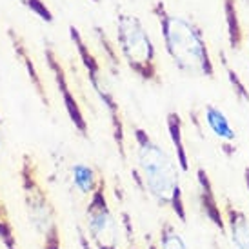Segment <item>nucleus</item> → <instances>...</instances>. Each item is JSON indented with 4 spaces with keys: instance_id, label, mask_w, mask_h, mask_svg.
Segmentation results:
<instances>
[{
    "instance_id": "1",
    "label": "nucleus",
    "mask_w": 249,
    "mask_h": 249,
    "mask_svg": "<svg viewBox=\"0 0 249 249\" xmlns=\"http://www.w3.org/2000/svg\"><path fill=\"white\" fill-rule=\"evenodd\" d=\"M131 137L135 142V180L142 191L149 195L157 206L169 208L180 224L187 222V208L180 184V167L175 159L160 145L144 127L133 124Z\"/></svg>"
},
{
    "instance_id": "2",
    "label": "nucleus",
    "mask_w": 249,
    "mask_h": 249,
    "mask_svg": "<svg viewBox=\"0 0 249 249\" xmlns=\"http://www.w3.org/2000/svg\"><path fill=\"white\" fill-rule=\"evenodd\" d=\"M149 11L159 24L164 49L175 68L187 76L214 80V62L204 31L191 18L171 11L164 0H155Z\"/></svg>"
},
{
    "instance_id": "3",
    "label": "nucleus",
    "mask_w": 249,
    "mask_h": 249,
    "mask_svg": "<svg viewBox=\"0 0 249 249\" xmlns=\"http://www.w3.org/2000/svg\"><path fill=\"white\" fill-rule=\"evenodd\" d=\"M20 186L29 226L42 240V249H62L55 206L49 198L48 189L42 186L35 160L29 153L22 155Z\"/></svg>"
},
{
    "instance_id": "4",
    "label": "nucleus",
    "mask_w": 249,
    "mask_h": 249,
    "mask_svg": "<svg viewBox=\"0 0 249 249\" xmlns=\"http://www.w3.org/2000/svg\"><path fill=\"white\" fill-rule=\"evenodd\" d=\"M115 31L122 60L129 71L144 84L162 86L164 80L159 70L157 49L142 20L131 13L118 11L115 17Z\"/></svg>"
},
{
    "instance_id": "5",
    "label": "nucleus",
    "mask_w": 249,
    "mask_h": 249,
    "mask_svg": "<svg viewBox=\"0 0 249 249\" xmlns=\"http://www.w3.org/2000/svg\"><path fill=\"white\" fill-rule=\"evenodd\" d=\"M70 38L73 42V48L76 49V55L82 62L88 80L93 93L97 95V98L102 102L106 113L109 117V125L111 133H113V140L117 145L118 153L122 162L127 160V153H125V131H124V120H122V113H120V104H118L117 91L115 86L111 82L107 71L104 70V66L100 64V60L97 58V55L93 53V49L88 46V42L84 38V35L80 33V29L70 24Z\"/></svg>"
},
{
    "instance_id": "6",
    "label": "nucleus",
    "mask_w": 249,
    "mask_h": 249,
    "mask_svg": "<svg viewBox=\"0 0 249 249\" xmlns=\"http://www.w3.org/2000/svg\"><path fill=\"white\" fill-rule=\"evenodd\" d=\"M86 231L97 249H120V228L107 200L106 180H102V184L88 200Z\"/></svg>"
},
{
    "instance_id": "7",
    "label": "nucleus",
    "mask_w": 249,
    "mask_h": 249,
    "mask_svg": "<svg viewBox=\"0 0 249 249\" xmlns=\"http://www.w3.org/2000/svg\"><path fill=\"white\" fill-rule=\"evenodd\" d=\"M44 56H46V64H48V70L51 71L53 75V80H55L56 88H58V93L62 97L64 102V109L70 117L71 124L75 125V129L82 137H88V122L84 118V113L80 109V106L76 102L75 93L71 91L70 80H68V75H66V70H64L62 62H60V56L56 53V49L51 46V44H46L44 48Z\"/></svg>"
},
{
    "instance_id": "8",
    "label": "nucleus",
    "mask_w": 249,
    "mask_h": 249,
    "mask_svg": "<svg viewBox=\"0 0 249 249\" xmlns=\"http://www.w3.org/2000/svg\"><path fill=\"white\" fill-rule=\"evenodd\" d=\"M196 196L200 204L202 213L206 214L211 224L226 235V220H224V209H220L216 193H214L213 182L209 178L208 171L204 167H196Z\"/></svg>"
},
{
    "instance_id": "9",
    "label": "nucleus",
    "mask_w": 249,
    "mask_h": 249,
    "mask_svg": "<svg viewBox=\"0 0 249 249\" xmlns=\"http://www.w3.org/2000/svg\"><path fill=\"white\" fill-rule=\"evenodd\" d=\"M226 236L233 249H249V214L226 200L224 204Z\"/></svg>"
},
{
    "instance_id": "10",
    "label": "nucleus",
    "mask_w": 249,
    "mask_h": 249,
    "mask_svg": "<svg viewBox=\"0 0 249 249\" xmlns=\"http://www.w3.org/2000/svg\"><path fill=\"white\" fill-rule=\"evenodd\" d=\"M222 15H224V28H226V38L228 46L233 53H238L242 49V44L246 40L244 26L238 15V4L236 0H220Z\"/></svg>"
},
{
    "instance_id": "11",
    "label": "nucleus",
    "mask_w": 249,
    "mask_h": 249,
    "mask_svg": "<svg viewBox=\"0 0 249 249\" xmlns=\"http://www.w3.org/2000/svg\"><path fill=\"white\" fill-rule=\"evenodd\" d=\"M204 122L208 124L209 131L213 133L218 140L224 142V149L228 151V147H231V144L236 140V133L233 129V125L229 122L228 115L214 104H208L204 107ZM235 151V147H231Z\"/></svg>"
},
{
    "instance_id": "12",
    "label": "nucleus",
    "mask_w": 249,
    "mask_h": 249,
    "mask_svg": "<svg viewBox=\"0 0 249 249\" xmlns=\"http://www.w3.org/2000/svg\"><path fill=\"white\" fill-rule=\"evenodd\" d=\"M166 129L175 147L177 164H178L180 171L187 173L189 171V153H187L186 140H184V120L178 111H169L166 115Z\"/></svg>"
},
{
    "instance_id": "13",
    "label": "nucleus",
    "mask_w": 249,
    "mask_h": 249,
    "mask_svg": "<svg viewBox=\"0 0 249 249\" xmlns=\"http://www.w3.org/2000/svg\"><path fill=\"white\" fill-rule=\"evenodd\" d=\"M71 180H73V186L76 187V191L80 195L91 196L98 189V186L102 184V177L97 173V169L89 164H84V162H76L71 167Z\"/></svg>"
},
{
    "instance_id": "14",
    "label": "nucleus",
    "mask_w": 249,
    "mask_h": 249,
    "mask_svg": "<svg viewBox=\"0 0 249 249\" xmlns=\"http://www.w3.org/2000/svg\"><path fill=\"white\" fill-rule=\"evenodd\" d=\"M159 249H189V246L175 224L164 220L159 229Z\"/></svg>"
},
{
    "instance_id": "15",
    "label": "nucleus",
    "mask_w": 249,
    "mask_h": 249,
    "mask_svg": "<svg viewBox=\"0 0 249 249\" xmlns=\"http://www.w3.org/2000/svg\"><path fill=\"white\" fill-rule=\"evenodd\" d=\"M220 60H222V66H224L226 73H228V80H229V84H231V88H233L235 97L238 98L242 104H249V89L246 88V84L240 80L238 73L231 68L229 58H228V55H226V51H224V49H220Z\"/></svg>"
},
{
    "instance_id": "16",
    "label": "nucleus",
    "mask_w": 249,
    "mask_h": 249,
    "mask_svg": "<svg viewBox=\"0 0 249 249\" xmlns=\"http://www.w3.org/2000/svg\"><path fill=\"white\" fill-rule=\"evenodd\" d=\"M17 2L22 4L28 11L35 15L36 18H40L42 22H46V24H53L55 22V15H53L51 7L44 0H17Z\"/></svg>"
},
{
    "instance_id": "17",
    "label": "nucleus",
    "mask_w": 249,
    "mask_h": 249,
    "mask_svg": "<svg viewBox=\"0 0 249 249\" xmlns=\"http://www.w3.org/2000/svg\"><path fill=\"white\" fill-rule=\"evenodd\" d=\"M244 184H246V189H248V196H249V166L244 167Z\"/></svg>"
},
{
    "instance_id": "18",
    "label": "nucleus",
    "mask_w": 249,
    "mask_h": 249,
    "mask_svg": "<svg viewBox=\"0 0 249 249\" xmlns=\"http://www.w3.org/2000/svg\"><path fill=\"white\" fill-rule=\"evenodd\" d=\"M147 249H159V246L153 242H147Z\"/></svg>"
},
{
    "instance_id": "19",
    "label": "nucleus",
    "mask_w": 249,
    "mask_h": 249,
    "mask_svg": "<svg viewBox=\"0 0 249 249\" xmlns=\"http://www.w3.org/2000/svg\"><path fill=\"white\" fill-rule=\"evenodd\" d=\"M246 40H248V51H249V31H248V35H246Z\"/></svg>"
},
{
    "instance_id": "20",
    "label": "nucleus",
    "mask_w": 249,
    "mask_h": 249,
    "mask_svg": "<svg viewBox=\"0 0 249 249\" xmlns=\"http://www.w3.org/2000/svg\"><path fill=\"white\" fill-rule=\"evenodd\" d=\"M91 2H93V4H100V2H102V0H91Z\"/></svg>"
},
{
    "instance_id": "21",
    "label": "nucleus",
    "mask_w": 249,
    "mask_h": 249,
    "mask_svg": "<svg viewBox=\"0 0 249 249\" xmlns=\"http://www.w3.org/2000/svg\"><path fill=\"white\" fill-rule=\"evenodd\" d=\"M0 144H2V137H0Z\"/></svg>"
}]
</instances>
